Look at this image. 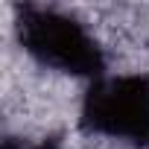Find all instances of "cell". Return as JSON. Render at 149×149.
Instances as JSON below:
<instances>
[{"instance_id": "cell-2", "label": "cell", "mask_w": 149, "mask_h": 149, "mask_svg": "<svg viewBox=\"0 0 149 149\" xmlns=\"http://www.w3.org/2000/svg\"><path fill=\"white\" fill-rule=\"evenodd\" d=\"M82 126L91 134L149 149V73L100 76L82 100Z\"/></svg>"}, {"instance_id": "cell-1", "label": "cell", "mask_w": 149, "mask_h": 149, "mask_svg": "<svg viewBox=\"0 0 149 149\" xmlns=\"http://www.w3.org/2000/svg\"><path fill=\"white\" fill-rule=\"evenodd\" d=\"M15 32L24 53L41 67L88 82L105 76V53L97 35L64 9L26 3L18 9Z\"/></svg>"}]
</instances>
